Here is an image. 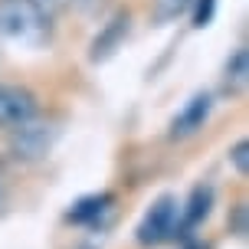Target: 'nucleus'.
I'll return each instance as SVG.
<instances>
[{
  "mask_svg": "<svg viewBox=\"0 0 249 249\" xmlns=\"http://www.w3.org/2000/svg\"><path fill=\"white\" fill-rule=\"evenodd\" d=\"M0 36L30 50H43L53 39V17L36 0H0Z\"/></svg>",
  "mask_w": 249,
  "mask_h": 249,
  "instance_id": "1",
  "label": "nucleus"
},
{
  "mask_svg": "<svg viewBox=\"0 0 249 249\" xmlns=\"http://www.w3.org/2000/svg\"><path fill=\"white\" fill-rule=\"evenodd\" d=\"M177 220H180V203H177V197L164 194V197H158L148 207V213L141 216V223H138V230H135V239L141 246H161L164 239L174 236Z\"/></svg>",
  "mask_w": 249,
  "mask_h": 249,
  "instance_id": "2",
  "label": "nucleus"
},
{
  "mask_svg": "<svg viewBox=\"0 0 249 249\" xmlns=\"http://www.w3.org/2000/svg\"><path fill=\"white\" fill-rule=\"evenodd\" d=\"M53 144V128L50 124L36 122V118H30V122L17 124L13 128V141L10 148L17 158H23V161H36V158H43L46 151H50Z\"/></svg>",
  "mask_w": 249,
  "mask_h": 249,
  "instance_id": "3",
  "label": "nucleus"
},
{
  "mask_svg": "<svg viewBox=\"0 0 249 249\" xmlns=\"http://www.w3.org/2000/svg\"><path fill=\"white\" fill-rule=\"evenodd\" d=\"M128 33H131V13H128V10L115 13L112 20L99 30V36L92 39V46H89V62L112 59L115 53L122 50V43L128 39Z\"/></svg>",
  "mask_w": 249,
  "mask_h": 249,
  "instance_id": "4",
  "label": "nucleus"
},
{
  "mask_svg": "<svg viewBox=\"0 0 249 249\" xmlns=\"http://www.w3.org/2000/svg\"><path fill=\"white\" fill-rule=\"evenodd\" d=\"M36 118V95L20 86H0V128H17V124Z\"/></svg>",
  "mask_w": 249,
  "mask_h": 249,
  "instance_id": "5",
  "label": "nucleus"
},
{
  "mask_svg": "<svg viewBox=\"0 0 249 249\" xmlns=\"http://www.w3.org/2000/svg\"><path fill=\"white\" fill-rule=\"evenodd\" d=\"M210 112H213L210 92H197V95L184 105V112L171 122V138H190V135H197L200 128L207 124Z\"/></svg>",
  "mask_w": 249,
  "mask_h": 249,
  "instance_id": "6",
  "label": "nucleus"
},
{
  "mask_svg": "<svg viewBox=\"0 0 249 249\" xmlns=\"http://www.w3.org/2000/svg\"><path fill=\"white\" fill-rule=\"evenodd\" d=\"M210 207H213V187L207 184H197L190 190V200H187V207L180 210V220H177V236H187V230H194L200 220H207L210 216Z\"/></svg>",
  "mask_w": 249,
  "mask_h": 249,
  "instance_id": "7",
  "label": "nucleus"
},
{
  "mask_svg": "<svg viewBox=\"0 0 249 249\" xmlns=\"http://www.w3.org/2000/svg\"><path fill=\"white\" fill-rule=\"evenodd\" d=\"M115 197L112 194H89V197L75 200L69 210V223H99L105 213L112 210Z\"/></svg>",
  "mask_w": 249,
  "mask_h": 249,
  "instance_id": "8",
  "label": "nucleus"
},
{
  "mask_svg": "<svg viewBox=\"0 0 249 249\" xmlns=\"http://www.w3.org/2000/svg\"><path fill=\"white\" fill-rule=\"evenodd\" d=\"M246 79H249V56H246V50L239 46V50L226 59V75H223L226 92H243V89H246Z\"/></svg>",
  "mask_w": 249,
  "mask_h": 249,
  "instance_id": "9",
  "label": "nucleus"
},
{
  "mask_svg": "<svg viewBox=\"0 0 249 249\" xmlns=\"http://www.w3.org/2000/svg\"><path fill=\"white\" fill-rule=\"evenodd\" d=\"M190 7V0H154V7H151V17H154V23L158 26H167L180 20Z\"/></svg>",
  "mask_w": 249,
  "mask_h": 249,
  "instance_id": "10",
  "label": "nucleus"
},
{
  "mask_svg": "<svg viewBox=\"0 0 249 249\" xmlns=\"http://www.w3.org/2000/svg\"><path fill=\"white\" fill-rule=\"evenodd\" d=\"M190 23L194 30H203V26L213 23V13H216V0H190Z\"/></svg>",
  "mask_w": 249,
  "mask_h": 249,
  "instance_id": "11",
  "label": "nucleus"
},
{
  "mask_svg": "<svg viewBox=\"0 0 249 249\" xmlns=\"http://www.w3.org/2000/svg\"><path fill=\"white\" fill-rule=\"evenodd\" d=\"M230 164L236 167L239 177L249 174V144L246 141H239V144H233V151H230Z\"/></svg>",
  "mask_w": 249,
  "mask_h": 249,
  "instance_id": "12",
  "label": "nucleus"
},
{
  "mask_svg": "<svg viewBox=\"0 0 249 249\" xmlns=\"http://www.w3.org/2000/svg\"><path fill=\"white\" fill-rule=\"evenodd\" d=\"M69 7H75L82 17H99V13H105L108 0H69Z\"/></svg>",
  "mask_w": 249,
  "mask_h": 249,
  "instance_id": "13",
  "label": "nucleus"
},
{
  "mask_svg": "<svg viewBox=\"0 0 249 249\" xmlns=\"http://www.w3.org/2000/svg\"><path fill=\"white\" fill-rule=\"evenodd\" d=\"M233 233L246 236V203H236V216H233Z\"/></svg>",
  "mask_w": 249,
  "mask_h": 249,
  "instance_id": "14",
  "label": "nucleus"
},
{
  "mask_svg": "<svg viewBox=\"0 0 249 249\" xmlns=\"http://www.w3.org/2000/svg\"><path fill=\"white\" fill-rule=\"evenodd\" d=\"M36 3H39V7H43L46 13H50V17H53V13L69 10V0H36Z\"/></svg>",
  "mask_w": 249,
  "mask_h": 249,
  "instance_id": "15",
  "label": "nucleus"
},
{
  "mask_svg": "<svg viewBox=\"0 0 249 249\" xmlns=\"http://www.w3.org/2000/svg\"><path fill=\"white\" fill-rule=\"evenodd\" d=\"M187 249H210V246H203V243H190Z\"/></svg>",
  "mask_w": 249,
  "mask_h": 249,
  "instance_id": "16",
  "label": "nucleus"
},
{
  "mask_svg": "<svg viewBox=\"0 0 249 249\" xmlns=\"http://www.w3.org/2000/svg\"><path fill=\"white\" fill-rule=\"evenodd\" d=\"M79 249H95V246H92V243H86V246H79Z\"/></svg>",
  "mask_w": 249,
  "mask_h": 249,
  "instance_id": "17",
  "label": "nucleus"
}]
</instances>
